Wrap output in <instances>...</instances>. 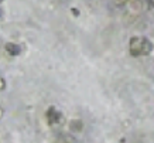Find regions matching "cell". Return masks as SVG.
<instances>
[{"label":"cell","mask_w":154,"mask_h":143,"mask_svg":"<svg viewBox=\"0 0 154 143\" xmlns=\"http://www.w3.org/2000/svg\"><path fill=\"white\" fill-rule=\"evenodd\" d=\"M6 50H7V52L11 54V56H19L21 48H20V46L14 44V43H7V44H6Z\"/></svg>","instance_id":"obj_3"},{"label":"cell","mask_w":154,"mask_h":143,"mask_svg":"<svg viewBox=\"0 0 154 143\" xmlns=\"http://www.w3.org/2000/svg\"><path fill=\"white\" fill-rule=\"evenodd\" d=\"M151 51V43L147 38L134 37L130 40V54L133 57L147 56Z\"/></svg>","instance_id":"obj_1"},{"label":"cell","mask_w":154,"mask_h":143,"mask_svg":"<svg viewBox=\"0 0 154 143\" xmlns=\"http://www.w3.org/2000/svg\"><path fill=\"white\" fill-rule=\"evenodd\" d=\"M0 2H2V0H0Z\"/></svg>","instance_id":"obj_4"},{"label":"cell","mask_w":154,"mask_h":143,"mask_svg":"<svg viewBox=\"0 0 154 143\" xmlns=\"http://www.w3.org/2000/svg\"><path fill=\"white\" fill-rule=\"evenodd\" d=\"M47 119H48V123L50 125H55V123H58V120L61 119V113L57 111L55 108H50L47 112Z\"/></svg>","instance_id":"obj_2"}]
</instances>
